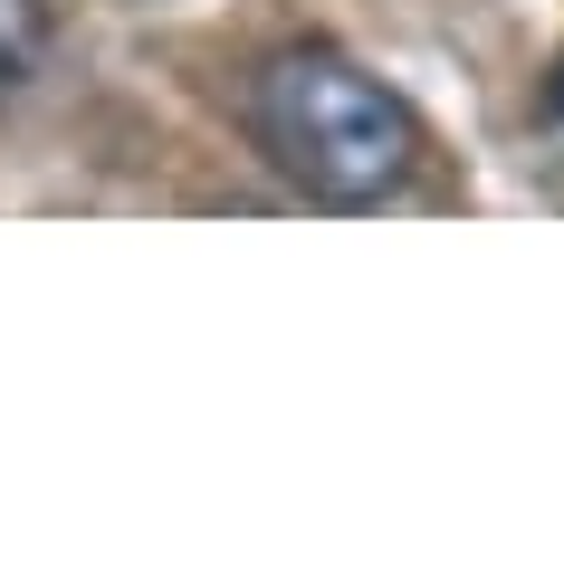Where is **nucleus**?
<instances>
[{
    "label": "nucleus",
    "mask_w": 564,
    "mask_h": 564,
    "mask_svg": "<svg viewBox=\"0 0 564 564\" xmlns=\"http://www.w3.org/2000/svg\"><path fill=\"white\" fill-rule=\"evenodd\" d=\"M249 144L268 153V173L326 210H373L392 202L421 163V116L402 87H383L355 48L335 39H288L249 67Z\"/></svg>",
    "instance_id": "obj_1"
},
{
    "label": "nucleus",
    "mask_w": 564,
    "mask_h": 564,
    "mask_svg": "<svg viewBox=\"0 0 564 564\" xmlns=\"http://www.w3.org/2000/svg\"><path fill=\"white\" fill-rule=\"evenodd\" d=\"M48 67V0H0V106Z\"/></svg>",
    "instance_id": "obj_2"
}]
</instances>
